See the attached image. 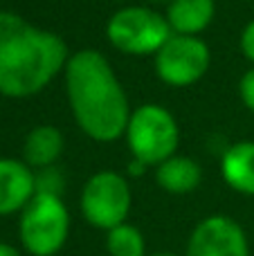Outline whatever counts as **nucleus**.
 <instances>
[{
	"mask_svg": "<svg viewBox=\"0 0 254 256\" xmlns=\"http://www.w3.org/2000/svg\"><path fill=\"white\" fill-rule=\"evenodd\" d=\"M66 90L79 128L94 142H115L126 135L128 97L108 58L97 50H79L66 63Z\"/></svg>",
	"mask_w": 254,
	"mask_h": 256,
	"instance_id": "obj_1",
	"label": "nucleus"
},
{
	"mask_svg": "<svg viewBox=\"0 0 254 256\" xmlns=\"http://www.w3.org/2000/svg\"><path fill=\"white\" fill-rule=\"evenodd\" d=\"M214 0H171L166 7V22L174 34L196 36L214 20Z\"/></svg>",
	"mask_w": 254,
	"mask_h": 256,
	"instance_id": "obj_11",
	"label": "nucleus"
},
{
	"mask_svg": "<svg viewBox=\"0 0 254 256\" xmlns=\"http://www.w3.org/2000/svg\"><path fill=\"white\" fill-rule=\"evenodd\" d=\"M202 180V171L198 166L196 160L187 158V155H171L162 164L156 166V182L174 196L192 194Z\"/></svg>",
	"mask_w": 254,
	"mask_h": 256,
	"instance_id": "obj_12",
	"label": "nucleus"
},
{
	"mask_svg": "<svg viewBox=\"0 0 254 256\" xmlns=\"http://www.w3.org/2000/svg\"><path fill=\"white\" fill-rule=\"evenodd\" d=\"M20 243L32 256H54L70 236V212L61 196L34 194L18 222Z\"/></svg>",
	"mask_w": 254,
	"mask_h": 256,
	"instance_id": "obj_3",
	"label": "nucleus"
},
{
	"mask_svg": "<svg viewBox=\"0 0 254 256\" xmlns=\"http://www.w3.org/2000/svg\"><path fill=\"white\" fill-rule=\"evenodd\" d=\"M0 256H22L20 252H18L14 245L9 243H0Z\"/></svg>",
	"mask_w": 254,
	"mask_h": 256,
	"instance_id": "obj_19",
	"label": "nucleus"
},
{
	"mask_svg": "<svg viewBox=\"0 0 254 256\" xmlns=\"http://www.w3.org/2000/svg\"><path fill=\"white\" fill-rule=\"evenodd\" d=\"M148 256H178V254H171V252H162V254H148Z\"/></svg>",
	"mask_w": 254,
	"mask_h": 256,
	"instance_id": "obj_20",
	"label": "nucleus"
},
{
	"mask_svg": "<svg viewBox=\"0 0 254 256\" xmlns=\"http://www.w3.org/2000/svg\"><path fill=\"white\" fill-rule=\"evenodd\" d=\"M210 61V48L198 36L171 34L156 52V74L174 88H184L205 76Z\"/></svg>",
	"mask_w": 254,
	"mask_h": 256,
	"instance_id": "obj_7",
	"label": "nucleus"
},
{
	"mask_svg": "<svg viewBox=\"0 0 254 256\" xmlns=\"http://www.w3.org/2000/svg\"><path fill=\"white\" fill-rule=\"evenodd\" d=\"M36 194H63V173L56 166H48L36 171Z\"/></svg>",
	"mask_w": 254,
	"mask_h": 256,
	"instance_id": "obj_15",
	"label": "nucleus"
},
{
	"mask_svg": "<svg viewBox=\"0 0 254 256\" xmlns=\"http://www.w3.org/2000/svg\"><path fill=\"white\" fill-rule=\"evenodd\" d=\"M171 34L174 32L166 18L148 7L120 9L106 25L110 45L130 56L156 54L171 38Z\"/></svg>",
	"mask_w": 254,
	"mask_h": 256,
	"instance_id": "obj_5",
	"label": "nucleus"
},
{
	"mask_svg": "<svg viewBox=\"0 0 254 256\" xmlns=\"http://www.w3.org/2000/svg\"><path fill=\"white\" fill-rule=\"evenodd\" d=\"M115 2H122V0H115Z\"/></svg>",
	"mask_w": 254,
	"mask_h": 256,
	"instance_id": "obj_22",
	"label": "nucleus"
},
{
	"mask_svg": "<svg viewBox=\"0 0 254 256\" xmlns=\"http://www.w3.org/2000/svg\"><path fill=\"white\" fill-rule=\"evenodd\" d=\"M223 180L243 196H254V142H236L220 160Z\"/></svg>",
	"mask_w": 254,
	"mask_h": 256,
	"instance_id": "obj_10",
	"label": "nucleus"
},
{
	"mask_svg": "<svg viewBox=\"0 0 254 256\" xmlns=\"http://www.w3.org/2000/svg\"><path fill=\"white\" fill-rule=\"evenodd\" d=\"M63 135L58 128L43 124L36 126L30 130V135L25 137V144H22V158H25V164L36 171L40 168L54 166L56 160L61 158L63 153Z\"/></svg>",
	"mask_w": 254,
	"mask_h": 256,
	"instance_id": "obj_13",
	"label": "nucleus"
},
{
	"mask_svg": "<svg viewBox=\"0 0 254 256\" xmlns=\"http://www.w3.org/2000/svg\"><path fill=\"white\" fill-rule=\"evenodd\" d=\"M126 142L135 160L144 162L146 166H158L171 155H176L180 128L166 108L158 104H146L130 112Z\"/></svg>",
	"mask_w": 254,
	"mask_h": 256,
	"instance_id": "obj_4",
	"label": "nucleus"
},
{
	"mask_svg": "<svg viewBox=\"0 0 254 256\" xmlns=\"http://www.w3.org/2000/svg\"><path fill=\"white\" fill-rule=\"evenodd\" d=\"M106 250L110 256H146V238L135 225L122 222L106 232Z\"/></svg>",
	"mask_w": 254,
	"mask_h": 256,
	"instance_id": "obj_14",
	"label": "nucleus"
},
{
	"mask_svg": "<svg viewBox=\"0 0 254 256\" xmlns=\"http://www.w3.org/2000/svg\"><path fill=\"white\" fill-rule=\"evenodd\" d=\"M36 194V173L25 162L0 158V216L22 212Z\"/></svg>",
	"mask_w": 254,
	"mask_h": 256,
	"instance_id": "obj_9",
	"label": "nucleus"
},
{
	"mask_svg": "<svg viewBox=\"0 0 254 256\" xmlns=\"http://www.w3.org/2000/svg\"><path fill=\"white\" fill-rule=\"evenodd\" d=\"M144 168H146V164L133 158V162H130V166H128V176H142Z\"/></svg>",
	"mask_w": 254,
	"mask_h": 256,
	"instance_id": "obj_18",
	"label": "nucleus"
},
{
	"mask_svg": "<svg viewBox=\"0 0 254 256\" xmlns=\"http://www.w3.org/2000/svg\"><path fill=\"white\" fill-rule=\"evenodd\" d=\"M70 58L58 34L0 12V94L14 99L40 92Z\"/></svg>",
	"mask_w": 254,
	"mask_h": 256,
	"instance_id": "obj_2",
	"label": "nucleus"
},
{
	"mask_svg": "<svg viewBox=\"0 0 254 256\" xmlns=\"http://www.w3.org/2000/svg\"><path fill=\"white\" fill-rule=\"evenodd\" d=\"M130 204L128 180L117 171H97L81 191V214L90 225L104 232L126 222Z\"/></svg>",
	"mask_w": 254,
	"mask_h": 256,
	"instance_id": "obj_6",
	"label": "nucleus"
},
{
	"mask_svg": "<svg viewBox=\"0 0 254 256\" xmlns=\"http://www.w3.org/2000/svg\"><path fill=\"white\" fill-rule=\"evenodd\" d=\"M241 50H243V54H246L248 61L254 63V20L248 22L246 30H243V34H241Z\"/></svg>",
	"mask_w": 254,
	"mask_h": 256,
	"instance_id": "obj_17",
	"label": "nucleus"
},
{
	"mask_svg": "<svg viewBox=\"0 0 254 256\" xmlns=\"http://www.w3.org/2000/svg\"><path fill=\"white\" fill-rule=\"evenodd\" d=\"M187 256H250V243L234 218L216 214L194 227Z\"/></svg>",
	"mask_w": 254,
	"mask_h": 256,
	"instance_id": "obj_8",
	"label": "nucleus"
},
{
	"mask_svg": "<svg viewBox=\"0 0 254 256\" xmlns=\"http://www.w3.org/2000/svg\"><path fill=\"white\" fill-rule=\"evenodd\" d=\"M238 90H241V99H243V104H246V108L254 112V68L243 74Z\"/></svg>",
	"mask_w": 254,
	"mask_h": 256,
	"instance_id": "obj_16",
	"label": "nucleus"
},
{
	"mask_svg": "<svg viewBox=\"0 0 254 256\" xmlns=\"http://www.w3.org/2000/svg\"><path fill=\"white\" fill-rule=\"evenodd\" d=\"M153 2H171V0H153Z\"/></svg>",
	"mask_w": 254,
	"mask_h": 256,
	"instance_id": "obj_21",
	"label": "nucleus"
}]
</instances>
